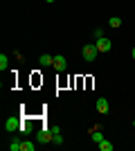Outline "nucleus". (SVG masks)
Instances as JSON below:
<instances>
[{
  "mask_svg": "<svg viewBox=\"0 0 135 151\" xmlns=\"http://www.w3.org/2000/svg\"><path fill=\"white\" fill-rule=\"evenodd\" d=\"M81 54H84V59H86L88 63H92V61L97 59V54H99V50H97V45H95V43H88V45H84Z\"/></svg>",
  "mask_w": 135,
  "mask_h": 151,
  "instance_id": "nucleus-1",
  "label": "nucleus"
},
{
  "mask_svg": "<svg viewBox=\"0 0 135 151\" xmlns=\"http://www.w3.org/2000/svg\"><path fill=\"white\" fill-rule=\"evenodd\" d=\"M52 138H54V133H52L47 126H43V129L36 133V142H39V145L41 142H52Z\"/></svg>",
  "mask_w": 135,
  "mask_h": 151,
  "instance_id": "nucleus-2",
  "label": "nucleus"
},
{
  "mask_svg": "<svg viewBox=\"0 0 135 151\" xmlns=\"http://www.w3.org/2000/svg\"><path fill=\"white\" fill-rule=\"evenodd\" d=\"M95 45H97V50H99V52H108L110 47H113V43H110V38H108V36L95 38Z\"/></svg>",
  "mask_w": 135,
  "mask_h": 151,
  "instance_id": "nucleus-3",
  "label": "nucleus"
},
{
  "mask_svg": "<svg viewBox=\"0 0 135 151\" xmlns=\"http://www.w3.org/2000/svg\"><path fill=\"white\" fill-rule=\"evenodd\" d=\"M20 117H16V115H11V117H7V122H5V131H18L20 129Z\"/></svg>",
  "mask_w": 135,
  "mask_h": 151,
  "instance_id": "nucleus-4",
  "label": "nucleus"
},
{
  "mask_svg": "<svg viewBox=\"0 0 135 151\" xmlns=\"http://www.w3.org/2000/svg\"><path fill=\"white\" fill-rule=\"evenodd\" d=\"M52 65H54V70H56V72H63V70L68 68V59H65V57H61V54H56V57H54V63H52Z\"/></svg>",
  "mask_w": 135,
  "mask_h": 151,
  "instance_id": "nucleus-5",
  "label": "nucleus"
},
{
  "mask_svg": "<svg viewBox=\"0 0 135 151\" xmlns=\"http://www.w3.org/2000/svg\"><path fill=\"white\" fill-rule=\"evenodd\" d=\"M95 106H97V111H99V113H108V99H106V97H99Z\"/></svg>",
  "mask_w": 135,
  "mask_h": 151,
  "instance_id": "nucleus-6",
  "label": "nucleus"
},
{
  "mask_svg": "<svg viewBox=\"0 0 135 151\" xmlns=\"http://www.w3.org/2000/svg\"><path fill=\"white\" fill-rule=\"evenodd\" d=\"M39 63L43 65V68H50L52 63H54V57H52V54H41V57H39Z\"/></svg>",
  "mask_w": 135,
  "mask_h": 151,
  "instance_id": "nucleus-7",
  "label": "nucleus"
},
{
  "mask_svg": "<svg viewBox=\"0 0 135 151\" xmlns=\"http://www.w3.org/2000/svg\"><path fill=\"white\" fill-rule=\"evenodd\" d=\"M9 149H11V151H23V140H20V138H14L11 142H9Z\"/></svg>",
  "mask_w": 135,
  "mask_h": 151,
  "instance_id": "nucleus-8",
  "label": "nucleus"
},
{
  "mask_svg": "<svg viewBox=\"0 0 135 151\" xmlns=\"http://www.w3.org/2000/svg\"><path fill=\"white\" fill-rule=\"evenodd\" d=\"M108 25L113 27V29H117V27H122V18H117V16H113V18H108Z\"/></svg>",
  "mask_w": 135,
  "mask_h": 151,
  "instance_id": "nucleus-9",
  "label": "nucleus"
},
{
  "mask_svg": "<svg viewBox=\"0 0 135 151\" xmlns=\"http://www.w3.org/2000/svg\"><path fill=\"white\" fill-rule=\"evenodd\" d=\"M99 149H101V151H113V142H108V140L104 138L101 142H99Z\"/></svg>",
  "mask_w": 135,
  "mask_h": 151,
  "instance_id": "nucleus-10",
  "label": "nucleus"
},
{
  "mask_svg": "<svg viewBox=\"0 0 135 151\" xmlns=\"http://www.w3.org/2000/svg\"><path fill=\"white\" fill-rule=\"evenodd\" d=\"M7 65H9V59H7V54H0V70L5 72V70H7Z\"/></svg>",
  "mask_w": 135,
  "mask_h": 151,
  "instance_id": "nucleus-11",
  "label": "nucleus"
},
{
  "mask_svg": "<svg viewBox=\"0 0 135 151\" xmlns=\"http://www.w3.org/2000/svg\"><path fill=\"white\" fill-rule=\"evenodd\" d=\"M36 149V145L34 142H29V140H23V151H34Z\"/></svg>",
  "mask_w": 135,
  "mask_h": 151,
  "instance_id": "nucleus-12",
  "label": "nucleus"
},
{
  "mask_svg": "<svg viewBox=\"0 0 135 151\" xmlns=\"http://www.w3.org/2000/svg\"><path fill=\"white\" fill-rule=\"evenodd\" d=\"M18 131H20V133H29V131H32L29 122H25V120H23V122H20V129H18Z\"/></svg>",
  "mask_w": 135,
  "mask_h": 151,
  "instance_id": "nucleus-13",
  "label": "nucleus"
},
{
  "mask_svg": "<svg viewBox=\"0 0 135 151\" xmlns=\"http://www.w3.org/2000/svg\"><path fill=\"white\" fill-rule=\"evenodd\" d=\"M52 145H63V135H61V133H56V135H54V138H52Z\"/></svg>",
  "mask_w": 135,
  "mask_h": 151,
  "instance_id": "nucleus-14",
  "label": "nucleus"
},
{
  "mask_svg": "<svg viewBox=\"0 0 135 151\" xmlns=\"http://www.w3.org/2000/svg\"><path fill=\"white\" fill-rule=\"evenodd\" d=\"M104 36V29H101V27H97V29H95V38H101Z\"/></svg>",
  "mask_w": 135,
  "mask_h": 151,
  "instance_id": "nucleus-15",
  "label": "nucleus"
},
{
  "mask_svg": "<svg viewBox=\"0 0 135 151\" xmlns=\"http://www.w3.org/2000/svg\"><path fill=\"white\" fill-rule=\"evenodd\" d=\"M131 57H133V59H135V47H133V50H131Z\"/></svg>",
  "mask_w": 135,
  "mask_h": 151,
  "instance_id": "nucleus-16",
  "label": "nucleus"
},
{
  "mask_svg": "<svg viewBox=\"0 0 135 151\" xmlns=\"http://www.w3.org/2000/svg\"><path fill=\"white\" fill-rule=\"evenodd\" d=\"M45 2H54V0H45Z\"/></svg>",
  "mask_w": 135,
  "mask_h": 151,
  "instance_id": "nucleus-17",
  "label": "nucleus"
},
{
  "mask_svg": "<svg viewBox=\"0 0 135 151\" xmlns=\"http://www.w3.org/2000/svg\"><path fill=\"white\" fill-rule=\"evenodd\" d=\"M133 129H135V120H133Z\"/></svg>",
  "mask_w": 135,
  "mask_h": 151,
  "instance_id": "nucleus-18",
  "label": "nucleus"
}]
</instances>
